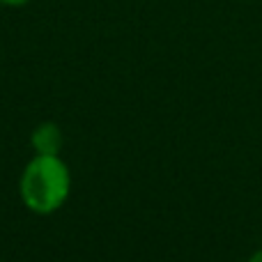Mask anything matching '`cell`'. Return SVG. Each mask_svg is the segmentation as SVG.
Masks as SVG:
<instances>
[{
    "instance_id": "1",
    "label": "cell",
    "mask_w": 262,
    "mask_h": 262,
    "mask_svg": "<svg viewBox=\"0 0 262 262\" xmlns=\"http://www.w3.org/2000/svg\"><path fill=\"white\" fill-rule=\"evenodd\" d=\"M69 170L58 157L39 154L28 163L21 177L23 203L37 214H51L67 200Z\"/></svg>"
},
{
    "instance_id": "2",
    "label": "cell",
    "mask_w": 262,
    "mask_h": 262,
    "mask_svg": "<svg viewBox=\"0 0 262 262\" xmlns=\"http://www.w3.org/2000/svg\"><path fill=\"white\" fill-rule=\"evenodd\" d=\"M32 145L44 157H58L60 145H62V134H60V129L55 124H41L32 134Z\"/></svg>"
},
{
    "instance_id": "3",
    "label": "cell",
    "mask_w": 262,
    "mask_h": 262,
    "mask_svg": "<svg viewBox=\"0 0 262 262\" xmlns=\"http://www.w3.org/2000/svg\"><path fill=\"white\" fill-rule=\"evenodd\" d=\"M0 3H5V5H26L28 0H0Z\"/></svg>"
},
{
    "instance_id": "4",
    "label": "cell",
    "mask_w": 262,
    "mask_h": 262,
    "mask_svg": "<svg viewBox=\"0 0 262 262\" xmlns=\"http://www.w3.org/2000/svg\"><path fill=\"white\" fill-rule=\"evenodd\" d=\"M249 262H262V249L258 251V253H253V258H251Z\"/></svg>"
}]
</instances>
